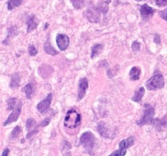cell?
Returning <instances> with one entry per match:
<instances>
[{
	"instance_id": "13",
	"label": "cell",
	"mask_w": 167,
	"mask_h": 156,
	"mask_svg": "<svg viewBox=\"0 0 167 156\" xmlns=\"http://www.w3.org/2000/svg\"><path fill=\"white\" fill-rule=\"evenodd\" d=\"M36 121L33 119H29L26 122V128L28 131H29V133L27 135V138H29L33 136V134L36 133L37 132V129H35L36 127Z\"/></svg>"
},
{
	"instance_id": "25",
	"label": "cell",
	"mask_w": 167,
	"mask_h": 156,
	"mask_svg": "<svg viewBox=\"0 0 167 156\" xmlns=\"http://www.w3.org/2000/svg\"><path fill=\"white\" fill-rule=\"evenodd\" d=\"M17 103V99H15V98H11L7 101V109L8 110H12L14 108L17 106L16 104Z\"/></svg>"
},
{
	"instance_id": "11",
	"label": "cell",
	"mask_w": 167,
	"mask_h": 156,
	"mask_svg": "<svg viewBox=\"0 0 167 156\" xmlns=\"http://www.w3.org/2000/svg\"><path fill=\"white\" fill-rule=\"evenodd\" d=\"M56 43L60 51H64L69 45V38L65 34H58L56 37Z\"/></svg>"
},
{
	"instance_id": "10",
	"label": "cell",
	"mask_w": 167,
	"mask_h": 156,
	"mask_svg": "<svg viewBox=\"0 0 167 156\" xmlns=\"http://www.w3.org/2000/svg\"><path fill=\"white\" fill-rule=\"evenodd\" d=\"M51 99H52V95L51 94H49L47 95L46 98H45V99H43L42 101H41L39 103L37 104V111L41 113H44L45 112L48 110V108H50V105H51Z\"/></svg>"
},
{
	"instance_id": "29",
	"label": "cell",
	"mask_w": 167,
	"mask_h": 156,
	"mask_svg": "<svg viewBox=\"0 0 167 156\" xmlns=\"http://www.w3.org/2000/svg\"><path fill=\"white\" fill-rule=\"evenodd\" d=\"M155 2L158 7H165L167 5V0H155Z\"/></svg>"
},
{
	"instance_id": "32",
	"label": "cell",
	"mask_w": 167,
	"mask_h": 156,
	"mask_svg": "<svg viewBox=\"0 0 167 156\" xmlns=\"http://www.w3.org/2000/svg\"><path fill=\"white\" fill-rule=\"evenodd\" d=\"M9 151H10V150H9L8 148H7V149H5L4 150H3V152H2V156H8Z\"/></svg>"
},
{
	"instance_id": "27",
	"label": "cell",
	"mask_w": 167,
	"mask_h": 156,
	"mask_svg": "<svg viewBox=\"0 0 167 156\" xmlns=\"http://www.w3.org/2000/svg\"><path fill=\"white\" fill-rule=\"evenodd\" d=\"M37 50L35 48V46L33 45H30L29 46V54L31 55V56H34V55H37Z\"/></svg>"
},
{
	"instance_id": "8",
	"label": "cell",
	"mask_w": 167,
	"mask_h": 156,
	"mask_svg": "<svg viewBox=\"0 0 167 156\" xmlns=\"http://www.w3.org/2000/svg\"><path fill=\"white\" fill-rule=\"evenodd\" d=\"M20 112H21V103L19 102V103L17 104V106L15 107V108L13 109V112H11V114L7 118V120L5 121L4 123H3V125L6 126L9 124L12 123V122H15L18 120V117L20 116Z\"/></svg>"
},
{
	"instance_id": "2",
	"label": "cell",
	"mask_w": 167,
	"mask_h": 156,
	"mask_svg": "<svg viewBox=\"0 0 167 156\" xmlns=\"http://www.w3.org/2000/svg\"><path fill=\"white\" fill-rule=\"evenodd\" d=\"M80 143L89 154H93V150L95 145V137L92 133H84L80 138Z\"/></svg>"
},
{
	"instance_id": "22",
	"label": "cell",
	"mask_w": 167,
	"mask_h": 156,
	"mask_svg": "<svg viewBox=\"0 0 167 156\" xmlns=\"http://www.w3.org/2000/svg\"><path fill=\"white\" fill-rule=\"evenodd\" d=\"M23 91L25 93L27 99H31V97H32L33 93V84H30V83L27 84L26 86H24V88H23Z\"/></svg>"
},
{
	"instance_id": "15",
	"label": "cell",
	"mask_w": 167,
	"mask_h": 156,
	"mask_svg": "<svg viewBox=\"0 0 167 156\" xmlns=\"http://www.w3.org/2000/svg\"><path fill=\"white\" fill-rule=\"evenodd\" d=\"M155 123V127L158 131L166 129H167V116H165L162 119L160 120H154ZM153 123V124H154Z\"/></svg>"
},
{
	"instance_id": "23",
	"label": "cell",
	"mask_w": 167,
	"mask_h": 156,
	"mask_svg": "<svg viewBox=\"0 0 167 156\" xmlns=\"http://www.w3.org/2000/svg\"><path fill=\"white\" fill-rule=\"evenodd\" d=\"M23 2V0H9L7 2V9L8 10H13L15 7H19Z\"/></svg>"
},
{
	"instance_id": "28",
	"label": "cell",
	"mask_w": 167,
	"mask_h": 156,
	"mask_svg": "<svg viewBox=\"0 0 167 156\" xmlns=\"http://www.w3.org/2000/svg\"><path fill=\"white\" fill-rule=\"evenodd\" d=\"M140 49V43L137 41L132 43V50L134 51H138Z\"/></svg>"
},
{
	"instance_id": "33",
	"label": "cell",
	"mask_w": 167,
	"mask_h": 156,
	"mask_svg": "<svg viewBox=\"0 0 167 156\" xmlns=\"http://www.w3.org/2000/svg\"><path fill=\"white\" fill-rule=\"evenodd\" d=\"M155 42L156 43H160V37H159L158 35H156L155 37Z\"/></svg>"
},
{
	"instance_id": "6",
	"label": "cell",
	"mask_w": 167,
	"mask_h": 156,
	"mask_svg": "<svg viewBox=\"0 0 167 156\" xmlns=\"http://www.w3.org/2000/svg\"><path fill=\"white\" fill-rule=\"evenodd\" d=\"M86 17L91 23H98L100 20V11L97 7H90L86 11Z\"/></svg>"
},
{
	"instance_id": "31",
	"label": "cell",
	"mask_w": 167,
	"mask_h": 156,
	"mask_svg": "<svg viewBox=\"0 0 167 156\" xmlns=\"http://www.w3.org/2000/svg\"><path fill=\"white\" fill-rule=\"evenodd\" d=\"M49 122H50V119H46L45 120H43L42 122V123H41V125H42V126H46L49 124Z\"/></svg>"
},
{
	"instance_id": "34",
	"label": "cell",
	"mask_w": 167,
	"mask_h": 156,
	"mask_svg": "<svg viewBox=\"0 0 167 156\" xmlns=\"http://www.w3.org/2000/svg\"><path fill=\"white\" fill-rule=\"evenodd\" d=\"M135 1H138V2H139V1H143V0H135Z\"/></svg>"
},
{
	"instance_id": "7",
	"label": "cell",
	"mask_w": 167,
	"mask_h": 156,
	"mask_svg": "<svg viewBox=\"0 0 167 156\" xmlns=\"http://www.w3.org/2000/svg\"><path fill=\"white\" fill-rule=\"evenodd\" d=\"M98 131L102 137H107V138H113L115 136V132L113 130H111L108 126L106 125L104 122H99L97 126Z\"/></svg>"
},
{
	"instance_id": "16",
	"label": "cell",
	"mask_w": 167,
	"mask_h": 156,
	"mask_svg": "<svg viewBox=\"0 0 167 156\" xmlns=\"http://www.w3.org/2000/svg\"><path fill=\"white\" fill-rule=\"evenodd\" d=\"M20 75L18 73H15L11 76V82H10V87L12 90H15L17 89L20 86Z\"/></svg>"
},
{
	"instance_id": "1",
	"label": "cell",
	"mask_w": 167,
	"mask_h": 156,
	"mask_svg": "<svg viewBox=\"0 0 167 156\" xmlns=\"http://www.w3.org/2000/svg\"><path fill=\"white\" fill-rule=\"evenodd\" d=\"M80 124H81V115L73 109L68 111L64 118V126L68 129H75Z\"/></svg>"
},
{
	"instance_id": "9",
	"label": "cell",
	"mask_w": 167,
	"mask_h": 156,
	"mask_svg": "<svg viewBox=\"0 0 167 156\" xmlns=\"http://www.w3.org/2000/svg\"><path fill=\"white\" fill-rule=\"evenodd\" d=\"M154 12H155V10L151 7H149L147 4H143L140 7L141 17L145 21L151 19V17L153 15Z\"/></svg>"
},
{
	"instance_id": "3",
	"label": "cell",
	"mask_w": 167,
	"mask_h": 156,
	"mask_svg": "<svg viewBox=\"0 0 167 156\" xmlns=\"http://www.w3.org/2000/svg\"><path fill=\"white\" fill-rule=\"evenodd\" d=\"M165 86L163 76L160 73H156L152 76L146 82V87L149 90H157L162 89Z\"/></svg>"
},
{
	"instance_id": "14",
	"label": "cell",
	"mask_w": 167,
	"mask_h": 156,
	"mask_svg": "<svg viewBox=\"0 0 167 156\" xmlns=\"http://www.w3.org/2000/svg\"><path fill=\"white\" fill-rule=\"evenodd\" d=\"M27 25H28V29H27V32L28 33H30L33 30L37 28V24H38V20H37V18L35 17V15H30L29 16V18L27 19Z\"/></svg>"
},
{
	"instance_id": "18",
	"label": "cell",
	"mask_w": 167,
	"mask_h": 156,
	"mask_svg": "<svg viewBox=\"0 0 167 156\" xmlns=\"http://www.w3.org/2000/svg\"><path fill=\"white\" fill-rule=\"evenodd\" d=\"M141 70L138 67H133L130 72V79L131 81H137L139 79Z\"/></svg>"
},
{
	"instance_id": "20",
	"label": "cell",
	"mask_w": 167,
	"mask_h": 156,
	"mask_svg": "<svg viewBox=\"0 0 167 156\" xmlns=\"http://www.w3.org/2000/svg\"><path fill=\"white\" fill-rule=\"evenodd\" d=\"M144 88L143 87H140L138 89V90H137L136 92L134 93V95L132 97V100L134 102H136V103H139L141 101V99L143 98V95H144Z\"/></svg>"
},
{
	"instance_id": "17",
	"label": "cell",
	"mask_w": 167,
	"mask_h": 156,
	"mask_svg": "<svg viewBox=\"0 0 167 156\" xmlns=\"http://www.w3.org/2000/svg\"><path fill=\"white\" fill-rule=\"evenodd\" d=\"M103 50V45L102 44H96L94 45L91 48V55H90V58L91 59H94V58L98 56V55L102 52V51Z\"/></svg>"
},
{
	"instance_id": "5",
	"label": "cell",
	"mask_w": 167,
	"mask_h": 156,
	"mask_svg": "<svg viewBox=\"0 0 167 156\" xmlns=\"http://www.w3.org/2000/svg\"><path fill=\"white\" fill-rule=\"evenodd\" d=\"M134 143V137H130L128 138L122 140L119 143V149L112 152L109 156H124L126 153V149L131 146Z\"/></svg>"
},
{
	"instance_id": "24",
	"label": "cell",
	"mask_w": 167,
	"mask_h": 156,
	"mask_svg": "<svg viewBox=\"0 0 167 156\" xmlns=\"http://www.w3.org/2000/svg\"><path fill=\"white\" fill-rule=\"evenodd\" d=\"M70 2H72L73 7L77 10L81 9L85 5V0H70Z\"/></svg>"
},
{
	"instance_id": "21",
	"label": "cell",
	"mask_w": 167,
	"mask_h": 156,
	"mask_svg": "<svg viewBox=\"0 0 167 156\" xmlns=\"http://www.w3.org/2000/svg\"><path fill=\"white\" fill-rule=\"evenodd\" d=\"M44 51H45V52H46V54H48V55H55L58 54L57 51H55V49L53 48L52 46H51L49 40L45 43V44H44Z\"/></svg>"
},
{
	"instance_id": "30",
	"label": "cell",
	"mask_w": 167,
	"mask_h": 156,
	"mask_svg": "<svg viewBox=\"0 0 167 156\" xmlns=\"http://www.w3.org/2000/svg\"><path fill=\"white\" fill-rule=\"evenodd\" d=\"M159 15H160V16L162 18L163 20H165V21H167V8H165V10H163V11H160Z\"/></svg>"
},
{
	"instance_id": "4",
	"label": "cell",
	"mask_w": 167,
	"mask_h": 156,
	"mask_svg": "<svg viewBox=\"0 0 167 156\" xmlns=\"http://www.w3.org/2000/svg\"><path fill=\"white\" fill-rule=\"evenodd\" d=\"M154 115H155L154 108L149 104H145V109H144L143 117L139 120L137 121V124L139 126L144 125V124H152L155 120Z\"/></svg>"
},
{
	"instance_id": "26",
	"label": "cell",
	"mask_w": 167,
	"mask_h": 156,
	"mask_svg": "<svg viewBox=\"0 0 167 156\" xmlns=\"http://www.w3.org/2000/svg\"><path fill=\"white\" fill-rule=\"evenodd\" d=\"M21 133V128L20 126H16V127L12 130L11 135H10V138L11 139H15L19 136V134Z\"/></svg>"
},
{
	"instance_id": "19",
	"label": "cell",
	"mask_w": 167,
	"mask_h": 156,
	"mask_svg": "<svg viewBox=\"0 0 167 156\" xmlns=\"http://www.w3.org/2000/svg\"><path fill=\"white\" fill-rule=\"evenodd\" d=\"M111 2V0H107V1H102L99 2V4L97 5V8L99 9V11L103 14H106L108 11V4Z\"/></svg>"
},
{
	"instance_id": "12",
	"label": "cell",
	"mask_w": 167,
	"mask_h": 156,
	"mask_svg": "<svg viewBox=\"0 0 167 156\" xmlns=\"http://www.w3.org/2000/svg\"><path fill=\"white\" fill-rule=\"evenodd\" d=\"M88 88V82L86 78H82L80 80L78 84V100H81L85 95H86V90Z\"/></svg>"
}]
</instances>
